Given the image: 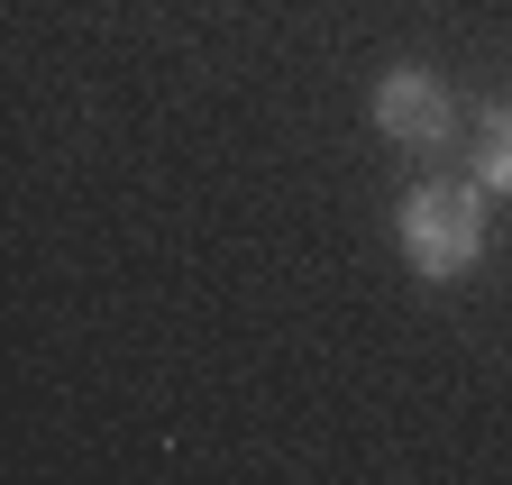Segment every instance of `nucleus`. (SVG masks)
Instances as JSON below:
<instances>
[{
    "instance_id": "obj_3",
    "label": "nucleus",
    "mask_w": 512,
    "mask_h": 485,
    "mask_svg": "<svg viewBox=\"0 0 512 485\" xmlns=\"http://www.w3.org/2000/svg\"><path fill=\"white\" fill-rule=\"evenodd\" d=\"M467 156H476V184H485V193H512V101H494V110L476 119V147H467Z\"/></svg>"
},
{
    "instance_id": "obj_1",
    "label": "nucleus",
    "mask_w": 512,
    "mask_h": 485,
    "mask_svg": "<svg viewBox=\"0 0 512 485\" xmlns=\"http://www.w3.org/2000/svg\"><path fill=\"white\" fill-rule=\"evenodd\" d=\"M394 238H403L412 275L458 284V275L485 257V184H476V174H467V184H458V174H439V184H412V193H403Z\"/></svg>"
},
{
    "instance_id": "obj_2",
    "label": "nucleus",
    "mask_w": 512,
    "mask_h": 485,
    "mask_svg": "<svg viewBox=\"0 0 512 485\" xmlns=\"http://www.w3.org/2000/svg\"><path fill=\"white\" fill-rule=\"evenodd\" d=\"M375 129L394 147H448L458 138V92H448L439 74H421V65H394L375 83Z\"/></svg>"
}]
</instances>
